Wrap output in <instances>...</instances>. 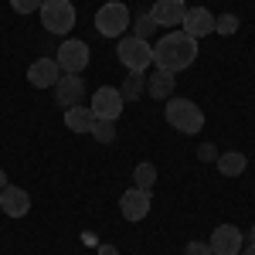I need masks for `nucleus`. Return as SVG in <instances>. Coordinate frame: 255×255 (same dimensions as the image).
<instances>
[{"mask_svg":"<svg viewBox=\"0 0 255 255\" xmlns=\"http://www.w3.org/2000/svg\"><path fill=\"white\" fill-rule=\"evenodd\" d=\"M197 41L191 34H184V31H170V34H163V38L153 44V65H157L160 72H184V68H191L197 61Z\"/></svg>","mask_w":255,"mask_h":255,"instance_id":"1","label":"nucleus"},{"mask_svg":"<svg viewBox=\"0 0 255 255\" xmlns=\"http://www.w3.org/2000/svg\"><path fill=\"white\" fill-rule=\"evenodd\" d=\"M163 116H167V123H170V129L187 133V136H194V133L204 129V113H201V106L191 102V99H167Z\"/></svg>","mask_w":255,"mask_h":255,"instance_id":"2","label":"nucleus"},{"mask_svg":"<svg viewBox=\"0 0 255 255\" xmlns=\"http://www.w3.org/2000/svg\"><path fill=\"white\" fill-rule=\"evenodd\" d=\"M116 55L126 72H146L153 65V44L136 38V34H123L116 44Z\"/></svg>","mask_w":255,"mask_h":255,"instance_id":"3","label":"nucleus"},{"mask_svg":"<svg viewBox=\"0 0 255 255\" xmlns=\"http://www.w3.org/2000/svg\"><path fill=\"white\" fill-rule=\"evenodd\" d=\"M129 20H133L129 17V7L119 3V0H109V3H102L96 10V31L102 38H123Z\"/></svg>","mask_w":255,"mask_h":255,"instance_id":"4","label":"nucleus"},{"mask_svg":"<svg viewBox=\"0 0 255 255\" xmlns=\"http://www.w3.org/2000/svg\"><path fill=\"white\" fill-rule=\"evenodd\" d=\"M38 14H41V27L48 34H68L75 27V7H72V0H44Z\"/></svg>","mask_w":255,"mask_h":255,"instance_id":"5","label":"nucleus"},{"mask_svg":"<svg viewBox=\"0 0 255 255\" xmlns=\"http://www.w3.org/2000/svg\"><path fill=\"white\" fill-rule=\"evenodd\" d=\"M89 109H92V116H96V119H109V123H116V119L123 116V109H126V99H123V92H119V89L102 85V89H96V92H92Z\"/></svg>","mask_w":255,"mask_h":255,"instance_id":"6","label":"nucleus"},{"mask_svg":"<svg viewBox=\"0 0 255 255\" xmlns=\"http://www.w3.org/2000/svg\"><path fill=\"white\" fill-rule=\"evenodd\" d=\"M89 58H92V51H89V44L85 41H75V38H68V41H61L58 44V68L65 72V75H82L85 72V65H89Z\"/></svg>","mask_w":255,"mask_h":255,"instance_id":"7","label":"nucleus"},{"mask_svg":"<svg viewBox=\"0 0 255 255\" xmlns=\"http://www.w3.org/2000/svg\"><path fill=\"white\" fill-rule=\"evenodd\" d=\"M211 255H238L245 249V235L238 232L235 225H218L211 232Z\"/></svg>","mask_w":255,"mask_h":255,"instance_id":"8","label":"nucleus"},{"mask_svg":"<svg viewBox=\"0 0 255 255\" xmlns=\"http://www.w3.org/2000/svg\"><path fill=\"white\" fill-rule=\"evenodd\" d=\"M55 102L61 109H72V106H82L85 102V79L82 75H61L55 82Z\"/></svg>","mask_w":255,"mask_h":255,"instance_id":"9","label":"nucleus"},{"mask_svg":"<svg viewBox=\"0 0 255 255\" xmlns=\"http://www.w3.org/2000/svg\"><path fill=\"white\" fill-rule=\"evenodd\" d=\"M180 27H184V34L201 41V38H208V34H215V14L208 7H191L184 14V20H180Z\"/></svg>","mask_w":255,"mask_h":255,"instance_id":"10","label":"nucleus"},{"mask_svg":"<svg viewBox=\"0 0 255 255\" xmlns=\"http://www.w3.org/2000/svg\"><path fill=\"white\" fill-rule=\"evenodd\" d=\"M119 211L126 221H143L150 215V191H139V187H129L126 194L119 197Z\"/></svg>","mask_w":255,"mask_h":255,"instance_id":"11","label":"nucleus"},{"mask_svg":"<svg viewBox=\"0 0 255 255\" xmlns=\"http://www.w3.org/2000/svg\"><path fill=\"white\" fill-rule=\"evenodd\" d=\"M0 211L7 218H24L31 211V194L24 191V187H14V184H7L3 191H0Z\"/></svg>","mask_w":255,"mask_h":255,"instance_id":"12","label":"nucleus"},{"mask_svg":"<svg viewBox=\"0 0 255 255\" xmlns=\"http://www.w3.org/2000/svg\"><path fill=\"white\" fill-rule=\"evenodd\" d=\"M58 79H61V68L55 58H38V61H31V68H27V82L34 89H55Z\"/></svg>","mask_w":255,"mask_h":255,"instance_id":"13","label":"nucleus"},{"mask_svg":"<svg viewBox=\"0 0 255 255\" xmlns=\"http://www.w3.org/2000/svg\"><path fill=\"white\" fill-rule=\"evenodd\" d=\"M187 14V3L184 0H157L150 7V17L157 20V27H177Z\"/></svg>","mask_w":255,"mask_h":255,"instance_id":"14","label":"nucleus"},{"mask_svg":"<svg viewBox=\"0 0 255 255\" xmlns=\"http://www.w3.org/2000/svg\"><path fill=\"white\" fill-rule=\"evenodd\" d=\"M174 89H177V79L174 72H153L150 79H146V96L157 99V102H167V99H174Z\"/></svg>","mask_w":255,"mask_h":255,"instance_id":"15","label":"nucleus"},{"mask_svg":"<svg viewBox=\"0 0 255 255\" xmlns=\"http://www.w3.org/2000/svg\"><path fill=\"white\" fill-rule=\"evenodd\" d=\"M65 126H68L72 133H92L96 116H92L89 106H72V109H65Z\"/></svg>","mask_w":255,"mask_h":255,"instance_id":"16","label":"nucleus"},{"mask_svg":"<svg viewBox=\"0 0 255 255\" xmlns=\"http://www.w3.org/2000/svg\"><path fill=\"white\" fill-rule=\"evenodd\" d=\"M218 174L221 177H238L245 174V167H249V157L242 153V150H228V153H218Z\"/></svg>","mask_w":255,"mask_h":255,"instance_id":"17","label":"nucleus"},{"mask_svg":"<svg viewBox=\"0 0 255 255\" xmlns=\"http://www.w3.org/2000/svg\"><path fill=\"white\" fill-rule=\"evenodd\" d=\"M119 92H123L126 102H136V99L146 92V75H143V72H129V75L123 79V85H119Z\"/></svg>","mask_w":255,"mask_h":255,"instance_id":"18","label":"nucleus"},{"mask_svg":"<svg viewBox=\"0 0 255 255\" xmlns=\"http://www.w3.org/2000/svg\"><path fill=\"white\" fill-rule=\"evenodd\" d=\"M153 184H157V167H153V163H139L136 170H133V187L153 191Z\"/></svg>","mask_w":255,"mask_h":255,"instance_id":"19","label":"nucleus"},{"mask_svg":"<svg viewBox=\"0 0 255 255\" xmlns=\"http://www.w3.org/2000/svg\"><path fill=\"white\" fill-rule=\"evenodd\" d=\"M129 24H133V34L143 38V41H150V38H153V31H157V20L150 17V10H146V14H139L136 20H129Z\"/></svg>","mask_w":255,"mask_h":255,"instance_id":"20","label":"nucleus"},{"mask_svg":"<svg viewBox=\"0 0 255 255\" xmlns=\"http://www.w3.org/2000/svg\"><path fill=\"white\" fill-rule=\"evenodd\" d=\"M238 14H218L215 17V34H225V38H232V34H238Z\"/></svg>","mask_w":255,"mask_h":255,"instance_id":"21","label":"nucleus"},{"mask_svg":"<svg viewBox=\"0 0 255 255\" xmlns=\"http://www.w3.org/2000/svg\"><path fill=\"white\" fill-rule=\"evenodd\" d=\"M92 136H96L99 143H113V139H116V123H109V119H96Z\"/></svg>","mask_w":255,"mask_h":255,"instance_id":"22","label":"nucleus"},{"mask_svg":"<svg viewBox=\"0 0 255 255\" xmlns=\"http://www.w3.org/2000/svg\"><path fill=\"white\" fill-rule=\"evenodd\" d=\"M41 3H44V0H10V7H14L17 14H34V10H41Z\"/></svg>","mask_w":255,"mask_h":255,"instance_id":"23","label":"nucleus"},{"mask_svg":"<svg viewBox=\"0 0 255 255\" xmlns=\"http://www.w3.org/2000/svg\"><path fill=\"white\" fill-rule=\"evenodd\" d=\"M197 160L215 163V160H218V146H215V143H201V146H197Z\"/></svg>","mask_w":255,"mask_h":255,"instance_id":"24","label":"nucleus"},{"mask_svg":"<svg viewBox=\"0 0 255 255\" xmlns=\"http://www.w3.org/2000/svg\"><path fill=\"white\" fill-rule=\"evenodd\" d=\"M184 255H211V245H208V242H191V245L184 249Z\"/></svg>","mask_w":255,"mask_h":255,"instance_id":"25","label":"nucleus"},{"mask_svg":"<svg viewBox=\"0 0 255 255\" xmlns=\"http://www.w3.org/2000/svg\"><path fill=\"white\" fill-rule=\"evenodd\" d=\"M99 255H119L113 245H99Z\"/></svg>","mask_w":255,"mask_h":255,"instance_id":"26","label":"nucleus"},{"mask_svg":"<svg viewBox=\"0 0 255 255\" xmlns=\"http://www.w3.org/2000/svg\"><path fill=\"white\" fill-rule=\"evenodd\" d=\"M238 255H255V245H252V242H249V245H245V249H242V252H238Z\"/></svg>","mask_w":255,"mask_h":255,"instance_id":"27","label":"nucleus"},{"mask_svg":"<svg viewBox=\"0 0 255 255\" xmlns=\"http://www.w3.org/2000/svg\"><path fill=\"white\" fill-rule=\"evenodd\" d=\"M3 187H7V170L0 167V191H3Z\"/></svg>","mask_w":255,"mask_h":255,"instance_id":"28","label":"nucleus"},{"mask_svg":"<svg viewBox=\"0 0 255 255\" xmlns=\"http://www.w3.org/2000/svg\"><path fill=\"white\" fill-rule=\"evenodd\" d=\"M249 238H252V245H255V225H252V232H249Z\"/></svg>","mask_w":255,"mask_h":255,"instance_id":"29","label":"nucleus"}]
</instances>
